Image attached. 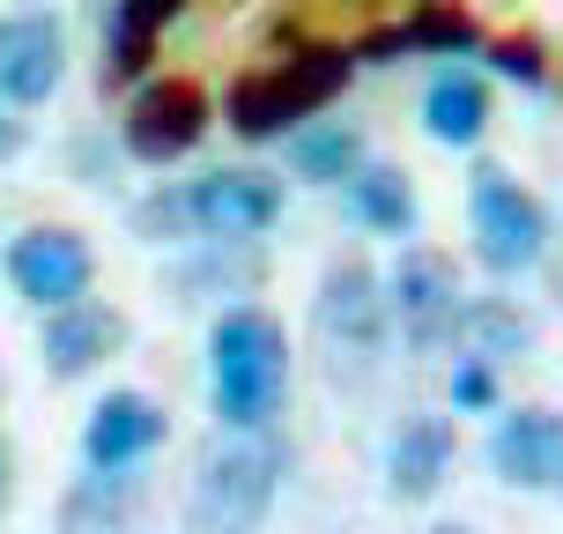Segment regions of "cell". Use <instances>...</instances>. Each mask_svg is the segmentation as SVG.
<instances>
[{"label":"cell","instance_id":"277c9868","mask_svg":"<svg viewBox=\"0 0 563 534\" xmlns=\"http://www.w3.org/2000/svg\"><path fill=\"white\" fill-rule=\"evenodd\" d=\"M467 216H475V253H482L489 275H519V268H534L541 246H549L541 200L497 164H475V178H467Z\"/></svg>","mask_w":563,"mask_h":534},{"label":"cell","instance_id":"9a60e30c","mask_svg":"<svg viewBox=\"0 0 563 534\" xmlns=\"http://www.w3.org/2000/svg\"><path fill=\"white\" fill-rule=\"evenodd\" d=\"M59 534H141V498L126 468H89L59 498Z\"/></svg>","mask_w":563,"mask_h":534},{"label":"cell","instance_id":"603a6c76","mask_svg":"<svg viewBox=\"0 0 563 534\" xmlns=\"http://www.w3.org/2000/svg\"><path fill=\"white\" fill-rule=\"evenodd\" d=\"M148 238H170V230H194V216H186V194H156V200H141V216H134Z\"/></svg>","mask_w":563,"mask_h":534},{"label":"cell","instance_id":"ba28073f","mask_svg":"<svg viewBox=\"0 0 563 534\" xmlns=\"http://www.w3.org/2000/svg\"><path fill=\"white\" fill-rule=\"evenodd\" d=\"M386 312H394V327L416 349H438L452 335V319H460V275H452V260L430 253V246L400 253L394 282H386Z\"/></svg>","mask_w":563,"mask_h":534},{"label":"cell","instance_id":"5b68a950","mask_svg":"<svg viewBox=\"0 0 563 534\" xmlns=\"http://www.w3.org/2000/svg\"><path fill=\"white\" fill-rule=\"evenodd\" d=\"M311 319H319V341L334 349V364H371L378 349H386V327H394V312H386V290L371 275L364 260H334L327 275H319V297H311Z\"/></svg>","mask_w":563,"mask_h":534},{"label":"cell","instance_id":"44dd1931","mask_svg":"<svg viewBox=\"0 0 563 534\" xmlns=\"http://www.w3.org/2000/svg\"><path fill=\"white\" fill-rule=\"evenodd\" d=\"M349 208H356V224L386 230V238L416 230V186H408L400 171H386V164H364L356 178H349Z\"/></svg>","mask_w":563,"mask_h":534},{"label":"cell","instance_id":"ffe728a7","mask_svg":"<svg viewBox=\"0 0 563 534\" xmlns=\"http://www.w3.org/2000/svg\"><path fill=\"white\" fill-rule=\"evenodd\" d=\"M452 335H460V349H467V357H482V364H505V357H519V349L534 341V327H527L511 305H497V297H475V305H460Z\"/></svg>","mask_w":563,"mask_h":534},{"label":"cell","instance_id":"30bf717a","mask_svg":"<svg viewBox=\"0 0 563 534\" xmlns=\"http://www.w3.org/2000/svg\"><path fill=\"white\" fill-rule=\"evenodd\" d=\"M59 83H67L59 15H8L0 23V105H45Z\"/></svg>","mask_w":563,"mask_h":534},{"label":"cell","instance_id":"e0dca14e","mask_svg":"<svg viewBox=\"0 0 563 534\" xmlns=\"http://www.w3.org/2000/svg\"><path fill=\"white\" fill-rule=\"evenodd\" d=\"M394 53H475V23L460 15V8H445V0H430V8H416L408 23L378 30V37H364V53L356 59H394Z\"/></svg>","mask_w":563,"mask_h":534},{"label":"cell","instance_id":"cb8c5ba5","mask_svg":"<svg viewBox=\"0 0 563 534\" xmlns=\"http://www.w3.org/2000/svg\"><path fill=\"white\" fill-rule=\"evenodd\" d=\"M497 67H505L511 83H541V75H549V67H541V45H534V37H505V45H497Z\"/></svg>","mask_w":563,"mask_h":534},{"label":"cell","instance_id":"3957f363","mask_svg":"<svg viewBox=\"0 0 563 534\" xmlns=\"http://www.w3.org/2000/svg\"><path fill=\"white\" fill-rule=\"evenodd\" d=\"M282 482V453L267 438H230V446H208L194 468V490H186V534H260L267 505H275Z\"/></svg>","mask_w":563,"mask_h":534},{"label":"cell","instance_id":"4fadbf2b","mask_svg":"<svg viewBox=\"0 0 563 534\" xmlns=\"http://www.w3.org/2000/svg\"><path fill=\"white\" fill-rule=\"evenodd\" d=\"M164 408L148 394H104L97 408H89V431H82V460L89 468H134V460H148V453L164 446Z\"/></svg>","mask_w":563,"mask_h":534},{"label":"cell","instance_id":"6da1fadb","mask_svg":"<svg viewBox=\"0 0 563 534\" xmlns=\"http://www.w3.org/2000/svg\"><path fill=\"white\" fill-rule=\"evenodd\" d=\"M208 394H216V416L230 431H260V423L282 408L289 394V341L267 312L238 305L216 319L208 335Z\"/></svg>","mask_w":563,"mask_h":534},{"label":"cell","instance_id":"83f0119b","mask_svg":"<svg viewBox=\"0 0 563 534\" xmlns=\"http://www.w3.org/2000/svg\"><path fill=\"white\" fill-rule=\"evenodd\" d=\"M556 490H563V482H556Z\"/></svg>","mask_w":563,"mask_h":534},{"label":"cell","instance_id":"9c48e42d","mask_svg":"<svg viewBox=\"0 0 563 534\" xmlns=\"http://www.w3.org/2000/svg\"><path fill=\"white\" fill-rule=\"evenodd\" d=\"M208 134V97H200V83H148L126 105V149H134V164H178L194 141Z\"/></svg>","mask_w":563,"mask_h":534},{"label":"cell","instance_id":"8992f818","mask_svg":"<svg viewBox=\"0 0 563 534\" xmlns=\"http://www.w3.org/2000/svg\"><path fill=\"white\" fill-rule=\"evenodd\" d=\"M186 216H194V238L245 246V238H260V230H275L282 186L260 178V171H208V178L186 186Z\"/></svg>","mask_w":563,"mask_h":534},{"label":"cell","instance_id":"ac0fdd59","mask_svg":"<svg viewBox=\"0 0 563 534\" xmlns=\"http://www.w3.org/2000/svg\"><path fill=\"white\" fill-rule=\"evenodd\" d=\"M289 171L311 178V186H349L364 171V134L341 127V119H319V127H297L289 141Z\"/></svg>","mask_w":563,"mask_h":534},{"label":"cell","instance_id":"7402d4cb","mask_svg":"<svg viewBox=\"0 0 563 534\" xmlns=\"http://www.w3.org/2000/svg\"><path fill=\"white\" fill-rule=\"evenodd\" d=\"M452 408H497V371L482 364V357L452 364Z\"/></svg>","mask_w":563,"mask_h":534},{"label":"cell","instance_id":"484cf974","mask_svg":"<svg viewBox=\"0 0 563 534\" xmlns=\"http://www.w3.org/2000/svg\"><path fill=\"white\" fill-rule=\"evenodd\" d=\"M0 505H8V446H0Z\"/></svg>","mask_w":563,"mask_h":534},{"label":"cell","instance_id":"52a82bcc","mask_svg":"<svg viewBox=\"0 0 563 534\" xmlns=\"http://www.w3.org/2000/svg\"><path fill=\"white\" fill-rule=\"evenodd\" d=\"M8 282L23 290L30 305H67V297H82L89 282H97V253H89V238L82 230H67V224H37L23 230L15 246H8Z\"/></svg>","mask_w":563,"mask_h":534},{"label":"cell","instance_id":"4316f807","mask_svg":"<svg viewBox=\"0 0 563 534\" xmlns=\"http://www.w3.org/2000/svg\"><path fill=\"white\" fill-rule=\"evenodd\" d=\"M430 534H475V527H430Z\"/></svg>","mask_w":563,"mask_h":534},{"label":"cell","instance_id":"8fae6325","mask_svg":"<svg viewBox=\"0 0 563 534\" xmlns=\"http://www.w3.org/2000/svg\"><path fill=\"white\" fill-rule=\"evenodd\" d=\"M126 312L119 305H97V297H67V305L45 312V364L59 371V379H82V371H97L104 357H119L126 349Z\"/></svg>","mask_w":563,"mask_h":534},{"label":"cell","instance_id":"d4e9b609","mask_svg":"<svg viewBox=\"0 0 563 534\" xmlns=\"http://www.w3.org/2000/svg\"><path fill=\"white\" fill-rule=\"evenodd\" d=\"M8 156H23V119H15V105H0V164Z\"/></svg>","mask_w":563,"mask_h":534},{"label":"cell","instance_id":"2e32d148","mask_svg":"<svg viewBox=\"0 0 563 534\" xmlns=\"http://www.w3.org/2000/svg\"><path fill=\"white\" fill-rule=\"evenodd\" d=\"M422 127L445 141V149H475L482 127H489V89L467 67H445L438 83L422 89Z\"/></svg>","mask_w":563,"mask_h":534},{"label":"cell","instance_id":"7a4b0ae2","mask_svg":"<svg viewBox=\"0 0 563 534\" xmlns=\"http://www.w3.org/2000/svg\"><path fill=\"white\" fill-rule=\"evenodd\" d=\"M349 75H356V53H341V45H319V53H297V59H282V67H260V75H245V83L230 89V127L245 141H275V134L327 112L349 89Z\"/></svg>","mask_w":563,"mask_h":534},{"label":"cell","instance_id":"7c38bea8","mask_svg":"<svg viewBox=\"0 0 563 534\" xmlns=\"http://www.w3.org/2000/svg\"><path fill=\"white\" fill-rule=\"evenodd\" d=\"M489 468L511 490H556L563 482V416L556 408H511L489 438Z\"/></svg>","mask_w":563,"mask_h":534},{"label":"cell","instance_id":"5bb4252c","mask_svg":"<svg viewBox=\"0 0 563 534\" xmlns=\"http://www.w3.org/2000/svg\"><path fill=\"white\" fill-rule=\"evenodd\" d=\"M452 468V423L445 416H416L394 431V446H386V482H394V498H438V482Z\"/></svg>","mask_w":563,"mask_h":534},{"label":"cell","instance_id":"d6986e66","mask_svg":"<svg viewBox=\"0 0 563 534\" xmlns=\"http://www.w3.org/2000/svg\"><path fill=\"white\" fill-rule=\"evenodd\" d=\"M178 8H186V0H119L112 53H104V75H112V83H134L141 67H148V53H156V37H164V23Z\"/></svg>","mask_w":563,"mask_h":534}]
</instances>
